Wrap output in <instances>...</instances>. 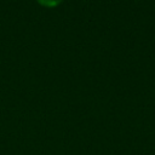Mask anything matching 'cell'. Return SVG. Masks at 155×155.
Returning <instances> with one entry per match:
<instances>
[{"instance_id": "cell-1", "label": "cell", "mask_w": 155, "mask_h": 155, "mask_svg": "<svg viewBox=\"0 0 155 155\" xmlns=\"http://www.w3.org/2000/svg\"><path fill=\"white\" fill-rule=\"evenodd\" d=\"M62 0H38V2H40L44 6H56L61 2Z\"/></svg>"}]
</instances>
